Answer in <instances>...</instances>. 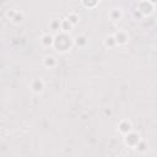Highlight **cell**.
I'll list each match as a JSON object with an SVG mask.
<instances>
[{"label":"cell","mask_w":157,"mask_h":157,"mask_svg":"<svg viewBox=\"0 0 157 157\" xmlns=\"http://www.w3.org/2000/svg\"><path fill=\"white\" fill-rule=\"evenodd\" d=\"M73 27V25L70 23V21L67 19V20H63L61 21V29H63V32H68V31Z\"/></svg>","instance_id":"11"},{"label":"cell","mask_w":157,"mask_h":157,"mask_svg":"<svg viewBox=\"0 0 157 157\" xmlns=\"http://www.w3.org/2000/svg\"><path fill=\"white\" fill-rule=\"evenodd\" d=\"M68 20L70 21V23H71L73 26H75V25L79 22V16H77L76 14H69V15H68Z\"/></svg>","instance_id":"13"},{"label":"cell","mask_w":157,"mask_h":157,"mask_svg":"<svg viewBox=\"0 0 157 157\" xmlns=\"http://www.w3.org/2000/svg\"><path fill=\"white\" fill-rule=\"evenodd\" d=\"M73 42H71V38L68 36L67 32H61L60 35H58L54 39V46L60 52H67L70 49Z\"/></svg>","instance_id":"1"},{"label":"cell","mask_w":157,"mask_h":157,"mask_svg":"<svg viewBox=\"0 0 157 157\" xmlns=\"http://www.w3.org/2000/svg\"><path fill=\"white\" fill-rule=\"evenodd\" d=\"M54 39H55V37H53L49 33H46L41 37V43L44 47H52V46H54Z\"/></svg>","instance_id":"6"},{"label":"cell","mask_w":157,"mask_h":157,"mask_svg":"<svg viewBox=\"0 0 157 157\" xmlns=\"http://www.w3.org/2000/svg\"><path fill=\"white\" fill-rule=\"evenodd\" d=\"M125 142H127V145H129L130 147L135 148L138 146V144L140 142V136L138 133H134V131H130L128 133L127 135H125Z\"/></svg>","instance_id":"2"},{"label":"cell","mask_w":157,"mask_h":157,"mask_svg":"<svg viewBox=\"0 0 157 157\" xmlns=\"http://www.w3.org/2000/svg\"><path fill=\"white\" fill-rule=\"evenodd\" d=\"M106 44H107L108 47H114V46L117 44V42H115V37H114V36H108V37H107V39H106Z\"/></svg>","instance_id":"16"},{"label":"cell","mask_w":157,"mask_h":157,"mask_svg":"<svg viewBox=\"0 0 157 157\" xmlns=\"http://www.w3.org/2000/svg\"><path fill=\"white\" fill-rule=\"evenodd\" d=\"M152 9H153V4H151L150 2H146V0H142V2L140 3V5H139V10L138 11L144 14V15H146V14H150L152 11Z\"/></svg>","instance_id":"4"},{"label":"cell","mask_w":157,"mask_h":157,"mask_svg":"<svg viewBox=\"0 0 157 157\" xmlns=\"http://www.w3.org/2000/svg\"><path fill=\"white\" fill-rule=\"evenodd\" d=\"M31 88H32V91L35 93H42L43 90H44V82H43V80H41V79L33 80L32 84H31Z\"/></svg>","instance_id":"3"},{"label":"cell","mask_w":157,"mask_h":157,"mask_svg":"<svg viewBox=\"0 0 157 157\" xmlns=\"http://www.w3.org/2000/svg\"><path fill=\"white\" fill-rule=\"evenodd\" d=\"M50 28L52 29H54V31H58V29H61V21H59V20H53L52 22H50Z\"/></svg>","instance_id":"12"},{"label":"cell","mask_w":157,"mask_h":157,"mask_svg":"<svg viewBox=\"0 0 157 157\" xmlns=\"http://www.w3.org/2000/svg\"><path fill=\"white\" fill-rule=\"evenodd\" d=\"M55 64H56V60H55L54 56H47V58L44 59V65H46L47 68H54Z\"/></svg>","instance_id":"9"},{"label":"cell","mask_w":157,"mask_h":157,"mask_svg":"<svg viewBox=\"0 0 157 157\" xmlns=\"http://www.w3.org/2000/svg\"><path fill=\"white\" fill-rule=\"evenodd\" d=\"M82 3L87 8H95L98 3V0H82Z\"/></svg>","instance_id":"14"},{"label":"cell","mask_w":157,"mask_h":157,"mask_svg":"<svg viewBox=\"0 0 157 157\" xmlns=\"http://www.w3.org/2000/svg\"><path fill=\"white\" fill-rule=\"evenodd\" d=\"M75 44L79 46V47H85L87 44V38L85 36H79L76 39H75Z\"/></svg>","instance_id":"10"},{"label":"cell","mask_w":157,"mask_h":157,"mask_svg":"<svg viewBox=\"0 0 157 157\" xmlns=\"http://www.w3.org/2000/svg\"><path fill=\"white\" fill-rule=\"evenodd\" d=\"M109 17L113 21H119L121 19V11H120V9H112L111 12H109Z\"/></svg>","instance_id":"8"},{"label":"cell","mask_w":157,"mask_h":157,"mask_svg":"<svg viewBox=\"0 0 157 157\" xmlns=\"http://www.w3.org/2000/svg\"><path fill=\"white\" fill-rule=\"evenodd\" d=\"M118 129H119L120 133H123V134L127 135L128 133L131 131V124H130V121H128V120H121V121L119 123V125H118Z\"/></svg>","instance_id":"5"},{"label":"cell","mask_w":157,"mask_h":157,"mask_svg":"<svg viewBox=\"0 0 157 157\" xmlns=\"http://www.w3.org/2000/svg\"><path fill=\"white\" fill-rule=\"evenodd\" d=\"M114 37H115L117 44H125L128 42V35H127V32H124V31H119L117 35H114Z\"/></svg>","instance_id":"7"},{"label":"cell","mask_w":157,"mask_h":157,"mask_svg":"<svg viewBox=\"0 0 157 157\" xmlns=\"http://www.w3.org/2000/svg\"><path fill=\"white\" fill-rule=\"evenodd\" d=\"M136 148H138L139 151H141V152H142V151H144V150L146 148V142H145V141H141V140H140V142L138 144Z\"/></svg>","instance_id":"17"},{"label":"cell","mask_w":157,"mask_h":157,"mask_svg":"<svg viewBox=\"0 0 157 157\" xmlns=\"http://www.w3.org/2000/svg\"><path fill=\"white\" fill-rule=\"evenodd\" d=\"M11 20H12V21H14L15 23H20V22H21V21L23 20V15H22L21 12H19V11H16V14L14 15V17H12Z\"/></svg>","instance_id":"15"}]
</instances>
